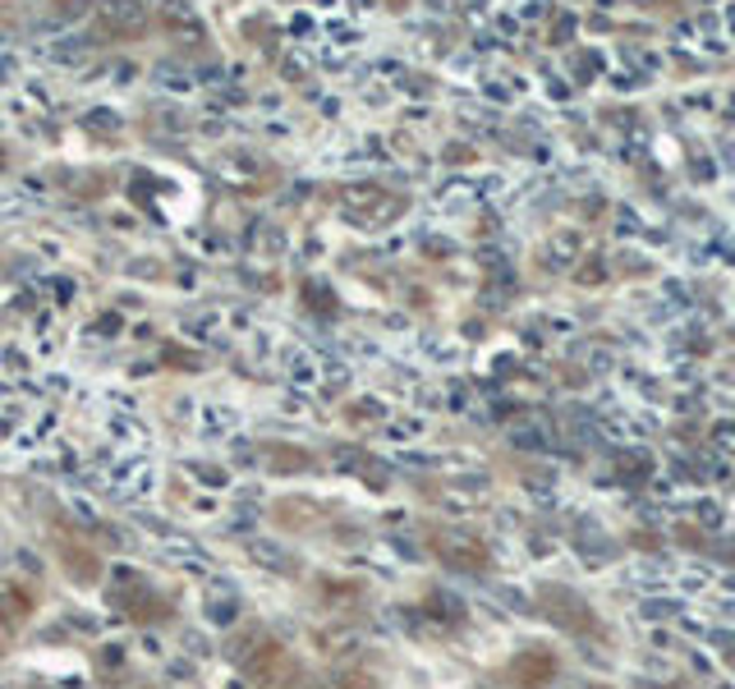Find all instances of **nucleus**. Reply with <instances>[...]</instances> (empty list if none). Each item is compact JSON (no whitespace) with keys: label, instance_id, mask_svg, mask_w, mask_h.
I'll return each instance as SVG.
<instances>
[{"label":"nucleus","instance_id":"6e6552de","mask_svg":"<svg viewBox=\"0 0 735 689\" xmlns=\"http://www.w3.org/2000/svg\"><path fill=\"white\" fill-rule=\"evenodd\" d=\"M322 649L331 653V657H341V653H354V634L349 630H322Z\"/></svg>","mask_w":735,"mask_h":689},{"label":"nucleus","instance_id":"1a4fd4ad","mask_svg":"<svg viewBox=\"0 0 735 689\" xmlns=\"http://www.w3.org/2000/svg\"><path fill=\"white\" fill-rule=\"evenodd\" d=\"M336 689H377V685H372L364 672H354V666H345V672L336 676Z\"/></svg>","mask_w":735,"mask_h":689},{"label":"nucleus","instance_id":"39448f33","mask_svg":"<svg viewBox=\"0 0 735 689\" xmlns=\"http://www.w3.org/2000/svg\"><path fill=\"white\" fill-rule=\"evenodd\" d=\"M24 616H28V593L14 584H0V626H14Z\"/></svg>","mask_w":735,"mask_h":689},{"label":"nucleus","instance_id":"0eeeda50","mask_svg":"<svg viewBox=\"0 0 735 689\" xmlns=\"http://www.w3.org/2000/svg\"><path fill=\"white\" fill-rule=\"evenodd\" d=\"M102 19L110 28H139L143 24V10L139 5H125V10H102Z\"/></svg>","mask_w":735,"mask_h":689},{"label":"nucleus","instance_id":"f03ea898","mask_svg":"<svg viewBox=\"0 0 735 689\" xmlns=\"http://www.w3.org/2000/svg\"><path fill=\"white\" fill-rule=\"evenodd\" d=\"M432 547H437V557L455 566V570H483L487 566V547L474 543V538H464V533H432Z\"/></svg>","mask_w":735,"mask_h":689},{"label":"nucleus","instance_id":"7ed1b4c3","mask_svg":"<svg viewBox=\"0 0 735 689\" xmlns=\"http://www.w3.org/2000/svg\"><path fill=\"white\" fill-rule=\"evenodd\" d=\"M345 212H354L359 221H387V216L400 212V198H387L382 189L359 185V189H349V193H345Z\"/></svg>","mask_w":735,"mask_h":689},{"label":"nucleus","instance_id":"423d86ee","mask_svg":"<svg viewBox=\"0 0 735 689\" xmlns=\"http://www.w3.org/2000/svg\"><path fill=\"white\" fill-rule=\"evenodd\" d=\"M208 616L216 620V626H230V620H235V597H230V589H212V593H208Z\"/></svg>","mask_w":735,"mask_h":689},{"label":"nucleus","instance_id":"f257e3e1","mask_svg":"<svg viewBox=\"0 0 735 689\" xmlns=\"http://www.w3.org/2000/svg\"><path fill=\"white\" fill-rule=\"evenodd\" d=\"M110 603H116V611L129 616V620H147L152 611H157V593H152L133 570H120V574H116V593H110Z\"/></svg>","mask_w":735,"mask_h":689},{"label":"nucleus","instance_id":"20e7f679","mask_svg":"<svg viewBox=\"0 0 735 689\" xmlns=\"http://www.w3.org/2000/svg\"><path fill=\"white\" fill-rule=\"evenodd\" d=\"M506 676H510L515 689H538V685H547L556 676V657L552 653H520L515 662H510Z\"/></svg>","mask_w":735,"mask_h":689}]
</instances>
